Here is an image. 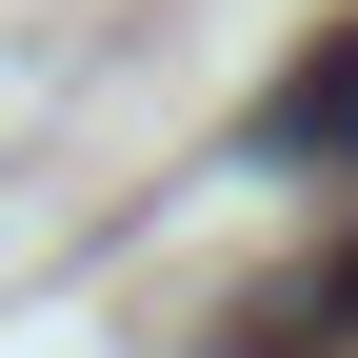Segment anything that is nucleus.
<instances>
[{
	"label": "nucleus",
	"mask_w": 358,
	"mask_h": 358,
	"mask_svg": "<svg viewBox=\"0 0 358 358\" xmlns=\"http://www.w3.org/2000/svg\"><path fill=\"white\" fill-rule=\"evenodd\" d=\"M219 358H358V239H319L279 299H239V319H219Z\"/></svg>",
	"instance_id": "1"
},
{
	"label": "nucleus",
	"mask_w": 358,
	"mask_h": 358,
	"mask_svg": "<svg viewBox=\"0 0 358 358\" xmlns=\"http://www.w3.org/2000/svg\"><path fill=\"white\" fill-rule=\"evenodd\" d=\"M259 140H279V159H358V20L319 40V60H299V100L259 120Z\"/></svg>",
	"instance_id": "2"
}]
</instances>
